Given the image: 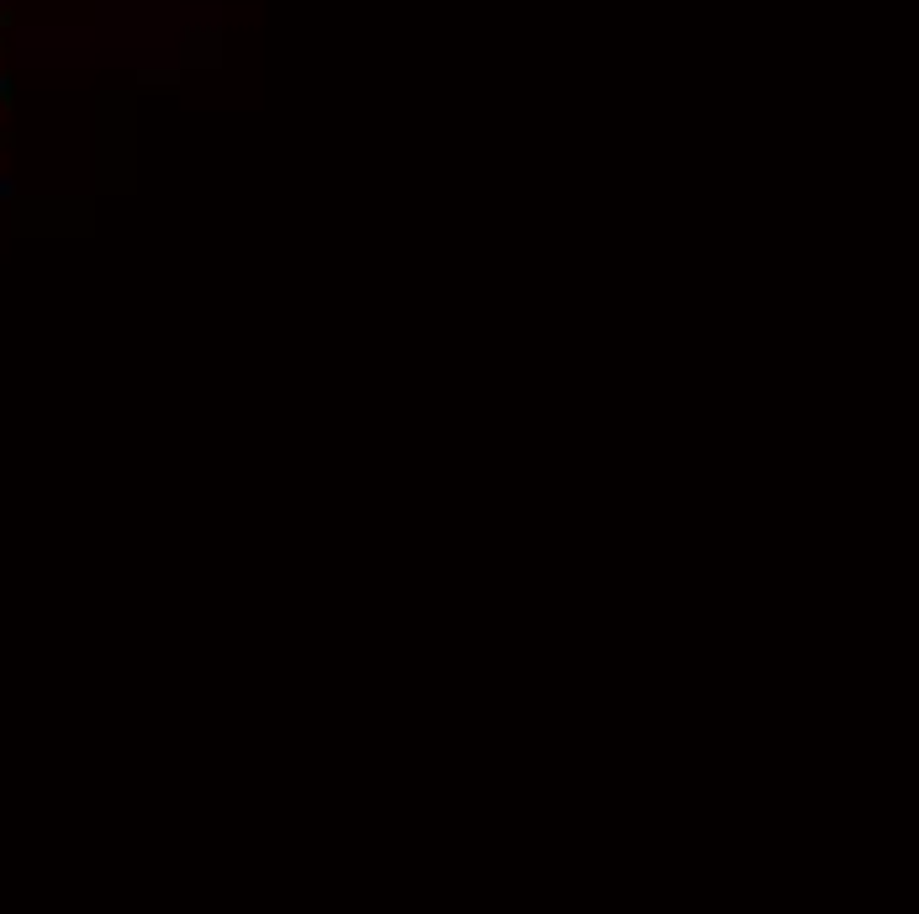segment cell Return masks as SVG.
I'll return each mask as SVG.
<instances>
[{"instance_id": "obj_2", "label": "cell", "mask_w": 919, "mask_h": 914, "mask_svg": "<svg viewBox=\"0 0 919 914\" xmlns=\"http://www.w3.org/2000/svg\"><path fill=\"white\" fill-rule=\"evenodd\" d=\"M6 196H16V185H11V180H0V201H6Z\"/></svg>"}, {"instance_id": "obj_1", "label": "cell", "mask_w": 919, "mask_h": 914, "mask_svg": "<svg viewBox=\"0 0 919 914\" xmlns=\"http://www.w3.org/2000/svg\"><path fill=\"white\" fill-rule=\"evenodd\" d=\"M0 101H11V80H6V74H0Z\"/></svg>"}]
</instances>
